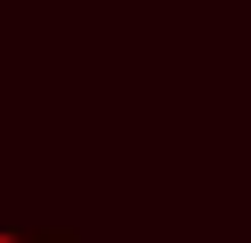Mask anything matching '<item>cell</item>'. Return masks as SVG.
<instances>
[{
  "instance_id": "6da1fadb",
  "label": "cell",
  "mask_w": 251,
  "mask_h": 243,
  "mask_svg": "<svg viewBox=\"0 0 251 243\" xmlns=\"http://www.w3.org/2000/svg\"><path fill=\"white\" fill-rule=\"evenodd\" d=\"M0 243H73V235H0Z\"/></svg>"
}]
</instances>
